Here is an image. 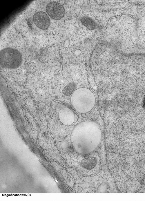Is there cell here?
I'll return each instance as SVG.
<instances>
[{
  "instance_id": "cell-1",
  "label": "cell",
  "mask_w": 145,
  "mask_h": 201,
  "mask_svg": "<svg viewBox=\"0 0 145 201\" xmlns=\"http://www.w3.org/2000/svg\"><path fill=\"white\" fill-rule=\"evenodd\" d=\"M22 55L17 50L6 48L0 50V65L1 67L7 69H15L21 65Z\"/></svg>"
},
{
  "instance_id": "cell-2",
  "label": "cell",
  "mask_w": 145,
  "mask_h": 201,
  "mask_svg": "<svg viewBox=\"0 0 145 201\" xmlns=\"http://www.w3.org/2000/svg\"><path fill=\"white\" fill-rule=\"evenodd\" d=\"M46 10L48 15L52 19L60 20L64 16L65 10L63 6L59 3L51 1L47 5Z\"/></svg>"
},
{
  "instance_id": "cell-4",
  "label": "cell",
  "mask_w": 145,
  "mask_h": 201,
  "mask_svg": "<svg viewBox=\"0 0 145 201\" xmlns=\"http://www.w3.org/2000/svg\"><path fill=\"white\" fill-rule=\"evenodd\" d=\"M142 106L145 111V98L144 99L143 101Z\"/></svg>"
},
{
  "instance_id": "cell-3",
  "label": "cell",
  "mask_w": 145,
  "mask_h": 201,
  "mask_svg": "<svg viewBox=\"0 0 145 201\" xmlns=\"http://www.w3.org/2000/svg\"><path fill=\"white\" fill-rule=\"evenodd\" d=\"M33 20L37 26L42 30H46L50 25V18L46 13L43 11L35 13L33 15Z\"/></svg>"
}]
</instances>
